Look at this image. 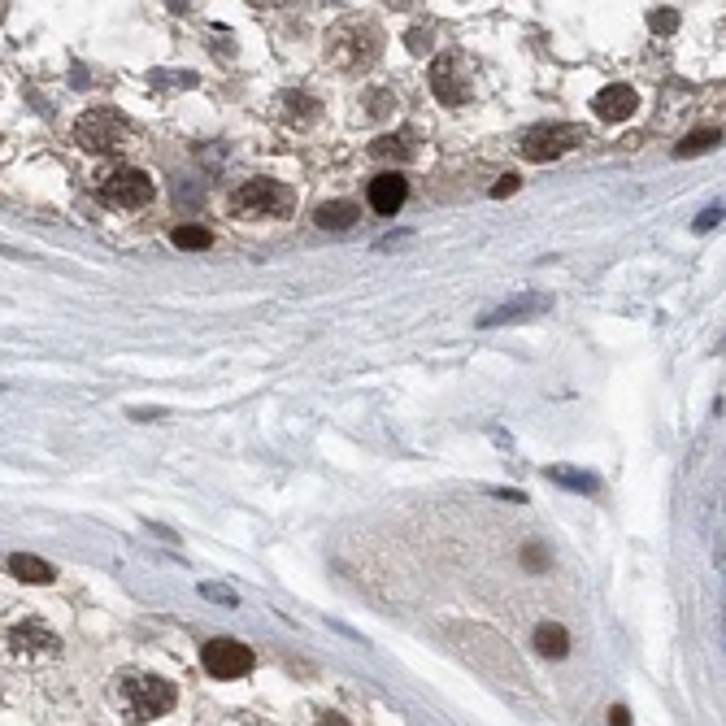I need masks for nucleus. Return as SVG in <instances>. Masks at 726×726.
Returning <instances> with one entry per match:
<instances>
[{"instance_id":"nucleus-7","label":"nucleus","mask_w":726,"mask_h":726,"mask_svg":"<svg viewBox=\"0 0 726 726\" xmlns=\"http://www.w3.org/2000/svg\"><path fill=\"white\" fill-rule=\"evenodd\" d=\"M579 144H583V131L574 122H548V127H531L522 135L518 153L527 161H557V157L574 153Z\"/></svg>"},{"instance_id":"nucleus-28","label":"nucleus","mask_w":726,"mask_h":726,"mask_svg":"<svg viewBox=\"0 0 726 726\" xmlns=\"http://www.w3.org/2000/svg\"><path fill=\"white\" fill-rule=\"evenodd\" d=\"M409 48H413V53H427V48H431V44H427V31H413V35H409Z\"/></svg>"},{"instance_id":"nucleus-1","label":"nucleus","mask_w":726,"mask_h":726,"mask_svg":"<svg viewBox=\"0 0 726 726\" xmlns=\"http://www.w3.org/2000/svg\"><path fill=\"white\" fill-rule=\"evenodd\" d=\"M114 705L122 722L144 726L174 709V683L157 679V674H118L114 679Z\"/></svg>"},{"instance_id":"nucleus-26","label":"nucleus","mask_w":726,"mask_h":726,"mask_svg":"<svg viewBox=\"0 0 726 726\" xmlns=\"http://www.w3.org/2000/svg\"><path fill=\"white\" fill-rule=\"evenodd\" d=\"M674 22H679V14H674V9H661V14L653 18V27L657 31H674Z\"/></svg>"},{"instance_id":"nucleus-24","label":"nucleus","mask_w":726,"mask_h":726,"mask_svg":"<svg viewBox=\"0 0 726 726\" xmlns=\"http://www.w3.org/2000/svg\"><path fill=\"white\" fill-rule=\"evenodd\" d=\"M518 183H522L518 174H500L496 187H492V196H496V200H500V196H513V192H518Z\"/></svg>"},{"instance_id":"nucleus-3","label":"nucleus","mask_w":726,"mask_h":726,"mask_svg":"<svg viewBox=\"0 0 726 726\" xmlns=\"http://www.w3.org/2000/svg\"><path fill=\"white\" fill-rule=\"evenodd\" d=\"M292 187L279 179H248L244 187L231 192V209L240 218H283L292 214Z\"/></svg>"},{"instance_id":"nucleus-18","label":"nucleus","mask_w":726,"mask_h":726,"mask_svg":"<svg viewBox=\"0 0 726 726\" xmlns=\"http://www.w3.org/2000/svg\"><path fill=\"white\" fill-rule=\"evenodd\" d=\"M718 144H722V127H705V131L687 135L674 153H679V157H696V153H709V148H718Z\"/></svg>"},{"instance_id":"nucleus-4","label":"nucleus","mask_w":726,"mask_h":726,"mask_svg":"<svg viewBox=\"0 0 726 726\" xmlns=\"http://www.w3.org/2000/svg\"><path fill=\"white\" fill-rule=\"evenodd\" d=\"M431 92L440 105L461 109L474 96V61L461 53H444L431 61Z\"/></svg>"},{"instance_id":"nucleus-9","label":"nucleus","mask_w":726,"mask_h":726,"mask_svg":"<svg viewBox=\"0 0 726 726\" xmlns=\"http://www.w3.org/2000/svg\"><path fill=\"white\" fill-rule=\"evenodd\" d=\"M200 661H205V670L214 674V679H244V674L253 670V653L235 640H209Z\"/></svg>"},{"instance_id":"nucleus-29","label":"nucleus","mask_w":726,"mask_h":726,"mask_svg":"<svg viewBox=\"0 0 726 726\" xmlns=\"http://www.w3.org/2000/svg\"><path fill=\"white\" fill-rule=\"evenodd\" d=\"M318 726H348V722H344V718H335V713H327V718H322Z\"/></svg>"},{"instance_id":"nucleus-25","label":"nucleus","mask_w":726,"mask_h":726,"mask_svg":"<svg viewBox=\"0 0 726 726\" xmlns=\"http://www.w3.org/2000/svg\"><path fill=\"white\" fill-rule=\"evenodd\" d=\"M522 561H527V570H544L548 566V553H540V548H527V553H522Z\"/></svg>"},{"instance_id":"nucleus-6","label":"nucleus","mask_w":726,"mask_h":726,"mask_svg":"<svg viewBox=\"0 0 726 726\" xmlns=\"http://www.w3.org/2000/svg\"><path fill=\"white\" fill-rule=\"evenodd\" d=\"M127 135H131V127L118 109H87V114L74 122V140H79V148H87V153H114Z\"/></svg>"},{"instance_id":"nucleus-21","label":"nucleus","mask_w":726,"mask_h":726,"mask_svg":"<svg viewBox=\"0 0 726 726\" xmlns=\"http://www.w3.org/2000/svg\"><path fill=\"white\" fill-rule=\"evenodd\" d=\"M200 596L214 600V605H240V596H235V587L227 583H200Z\"/></svg>"},{"instance_id":"nucleus-12","label":"nucleus","mask_w":726,"mask_h":726,"mask_svg":"<svg viewBox=\"0 0 726 726\" xmlns=\"http://www.w3.org/2000/svg\"><path fill=\"white\" fill-rule=\"evenodd\" d=\"M544 309H548V296L527 292V296H518V300H505V305L487 309V314L479 318V327H505V322H522V318H531V314H544Z\"/></svg>"},{"instance_id":"nucleus-13","label":"nucleus","mask_w":726,"mask_h":726,"mask_svg":"<svg viewBox=\"0 0 726 726\" xmlns=\"http://www.w3.org/2000/svg\"><path fill=\"white\" fill-rule=\"evenodd\" d=\"M405 196H409L405 174H379V179H370V209L374 214H396V209L405 205Z\"/></svg>"},{"instance_id":"nucleus-20","label":"nucleus","mask_w":726,"mask_h":726,"mask_svg":"<svg viewBox=\"0 0 726 726\" xmlns=\"http://www.w3.org/2000/svg\"><path fill=\"white\" fill-rule=\"evenodd\" d=\"M548 479L553 483H566V487H574V492H596V479L592 474H579V470H548Z\"/></svg>"},{"instance_id":"nucleus-2","label":"nucleus","mask_w":726,"mask_h":726,"mask_svg":"<svg viewBox=\"0 0 726 726\" xmlns=\"http://www.w3.org/2000/svg\"><path fill=\"white\" fill-rule=\"evenodd\" d=\"M327 57L331 66H340L348 74H361L370 70L374 61L383 57V31L366 18H353V22H340L331 35H327Z\"/></svg>"},{"instance_id":"nucleus-8","label":"nucleus","mask_w":726,"mask_h":726,"mask_svg":"<svg viewBox=\"0 0 726 726\" xmlns=\"http://www.w3.org/2000/svg\"><path fill=\"white\" fill-rule=\"evenodd\" d=\"M5 644H9V653H14L18 661H53L61 653L53 627L40 622V618H27V622H18V627H9Z\"/></svg>"},{"instance_id":"nucleus-14","label":"nucleus","mask_w":726,"mask_h":726,"mask_svg":"<svg viewBox=\"0 0 726 726\" xmlns=\"http://www.w3.org/2000/svg\"><path fill=\"white\" fill-rule=\"evenodd\" d=\"M9 574L22 583H53V566L35 553H14L9 557Z\"/></svg>"},{"instance_id":"nucleus-17","label":"nucleus","mask_w":726,"mask_h":726,"mask_svg":"<svg viewBox=\"0 0 726 726\" xmlns=\"http://www.w3.org/2000/svg\"><path fill=\"white\" fill-rule=\"evenodd\" d=\"M370 153L379 157V161H405V157H413V135H383V140H374L370 144Z\"/></svg>"},{"instance_id":"nucleus-19","label":"nucleus","mask_w":726,"mask_h":726,"mask_svg":"<svg viewBox=\"0 0 726 726\" xmlns=\"http://www.w3.org/2000/svg\"><path fill=\"white\" fill-rule=\"evenodd\" d=\"M170 240L179 248H209V244H214V235H209L205 227H174Z\"/></svg>"},{"instance_id":"nucleus-5","label":"nucleus","mask_w":726,"mask_h":726,"mask_svg":"<svg viewBox=\"0 0 726 726\" xmlns=\"http://www.w3.org/2000/svg\"><path fill=\"white\" fill-rule=\"evenodd\" d=\"M100 200H105L109 209H144L148 200L157 196V183L148 179L144 170H135V166H118V170H109L105 179H100Z\"/></svg>"},{"instance_id":"nucleus-11","label":"nucleus","mask_w":726,"mask_h":726,"mask_svg":"<svg viewBox=\"0 0 726 726\" xmlns=\"http://www.w3.org/2000/svg\"><path fill=\"white\" fill-rule=\"evenodd\" d=\"M274 114H279V122L283 127H292V131H309L314 122L322 118V105L309 92H283L279 96V105H274Z\"/></svg>"},{"instance_id":"nucleus-27","label":"nucleus","mask_w":726,"mask_h":726,"mask_svg":"<svg viewBox=\"0 0 726 726\" xmlns=\"http://www.w3.org/2000/svg\"><path fill=\"white\" fill-rule=\"evenodd\" d=\"M609 726H631V713L622 709V705H613L609 709Z\"/></svg>"},{"instance_id":"nucleus-22","label":"nucleus","mask_w":726,"mask_h":726,"mask_svg":"<svg viewBox=\"0 0 726 726\" xmlns=\"http://www.w3.org/2000/svg\"><path fill=\"white\" fill-rule=\"evenodd\" d=\"M366 109H374L370 118H387L392 114V92H366Z\"/></svg>"},{"instance_id":"nucleus-23","label":"nucleus","mask_w":726,"mask_h":726,"mask_svg":"<svg viewBox=\"0 0 726 726\" xmlns=\"http://www.w3.org/2000/svg\"><path fill=\"white\" fill-rule=\"evenodd\" d=\"M713 227H722V200H718V205H709L705 214L696 218V231H713Z\"/></svg>"},{"instance_id":"nucleus-10","label":"nucleus","mask_w":726,"mask_h":726,"mask_svg":"<svg viewBox=\"0 0 726 726\" xmlns=\"http://www.w3.org/2000/svg\"><path fill=\"white\" fill-rule=\"evenodd\" d=\"M592 109L605 122H622V118H631L635 109H640V92H635L631 83H609L592 96Z\"/></svg>"},{"instance_id":"nucleus-15","label":"nucleus","mask_w":726,"mask_h":726,"mask_svg":"<svg viewBox=\"0 0 726 726\" xmlns=\"http://www.w3.org/2000/svg\"><path fill=\"white\" fill-rule=\"evenodd\" d=\"M318 227L322 231H348L357 227V205H348V200H327V205H318Z\"/></svg>"},{"instance_id":"nucleus-16","label":"nucleus","mask_w":726,"mask_h":726,"mask_svg":"<svg viewBox=\"0 0 726 726\" xmlns=\"http://www.w3.org/2000/svg\"><path fill=\"white\" fill-rule=\"evenodd\" d=\"M535 648H540L544 657H566V653H570V635H566V627H557V622H544V627L535 631Z\"/></svg>"}]
</instances>
